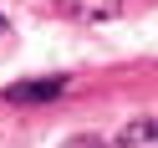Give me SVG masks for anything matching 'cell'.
I'll list each match as a JSON object with an SVG mask.
<instances>
[{"mask_svg": "<svg viewBox=\"0 0 158 148\" xmlns=\"http://www.w3.org/2000/svg\"><path fill=\"white\" fill-rule=\"evenodd\" d=\"M66 92V77H36V82H10L5 102H51Z\"/></svg>", "mask_w": 158, "mask_h": 148, "instance_id": "6da1fadb", "label": "cell"}, {"mask_svg": "<svg viewBox=\"0 0 158 148\" xmlns=\"http://www.w3.org/2000/svg\"><path fill=\"white\" fill-rule=\"evenodd\" d=\"M112 148H158V117H133L112 133Z\"/></svg>", "mask_w": 158, "mask_h": 148, "instance_id": "7a4b0ae2", "label": "cell"}, {"mask_svg": "<svg viewBox=\"0 0 158 148\" xmlns=\"http://www.w3.org/2000/svg\"><path fill=\"white\" fill-rule=\"evenodd\" d=\"M61 5V15H72V21H112L117 11H123V0H56Z\"/></svg>", "mask_w": 158, "mask_h": 148, "instance_id": "3957f363", "label": "cell"}, {"mask_svg": "<svg viewBox=\"0 0 158 148\" xmlns=\"http://www.w3.org/2000/svg\"><path fill=\"white\" fill-rule=\"evenodd\" d=\"M61 148H112V143H102V138H92V133H77V138H66Z\"/></svg>", "mask_w": 158, "mask_h": 148, "instance_id": "277c9868", "label": "cell"}, {"mask_svg": "<svg viewBox=\"0 0 158 148\" xmlns=\"http://www.w3.org/2000/svg\"><path fill=\"white\" fill-rule=\"evenodd\" d=\"M5 31H10V26H5V15H0V36H5Z\"/></svg>", "mask_w": 158, "mask_h": 148, "instance_id": "5b68a950", "label": "cell"}]
</instances>
